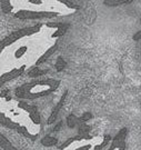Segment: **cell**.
Instances as JSON below:
<instances>
[{
    "mask_svg": "<svg viewBox=\"0 0 141 150\" xmlns=\"http://www.w3.org/2000/svg\"><path fill=\"white\" fill-rule=\"evenodd\" d=\"M60 86V80L58 79H52V78H47L42 80L32 81L28 82L22 86L18 87L15 91L16 96L20 99H28V100H33L37 98L46 97L56 91Z\"/></svg>",
    "mask_w": 141,
    "mask_h": 150,
    "instance_id": "cell-1",
    "label": "cell"
},
{
    "mask_svg": "<svg viewBox=\"0 0 141 150\" xmlns=\"http://www.w3.org/2000/svg\"><path fill=\"white\" fill-rule=\"evenodd\" d=\"M41 28V25L38 23L36 26H31V27H27V28H22V29H19V30H16V31L11 32L10 35H8L7 37H5L1 41H0V54L2 52V50L12 45L13 42L18 41L19 39H21L23 37H27V36H31L33 33H37V32L40 30Z\"/></svg>",
    "mask_w": 141,
    "mask_h": 150,
    "instance_id": "cell-2",
    "label": "cell"
},
{
    "mask_svg": "<svg viewBox=\"0 0 141 150\" xmlns=\"http://www.w3.org/2000/svg\"><path fill=\"white\" fill-rule=\"evenodd\" d=\"M58 12H50V11H29L20 10L15 13V17L18 19H42V18H52L58 16Z\"/></svg>",
    "mask_w": 141,
    "mask_h": 150,
    "instance_id": "cell-3",
    "label": "cell"
},
{
    "mask_svg": "<svg viewBox=\"0 0 141 150\" xmlns=\"http://www.w3.org/2000/svg\"><path fill=\"white\" fill-rule=\"evenodd\" d=\"M128 134V129L122 128L120 129V131L114 137V139L111 140V146L109 147L108 150H125V138Z\"/></svg>",
    "mask_w": 141,
    "mask_h": 150,
    "instance_id": "cell-4",
    "label": "cell"
},
{
    "mask_svg": "<svg viewBox=\"0 0 141 150\" xmlns=\"http://www.w3.org/2000/svg\"><path fill=\"white\" fill-rule=\"evenodd\" d=\"M18 107L26 110L28 113H29V118L31 119V121L36 125H40L41 122V117H40V113H39L38 109L36 106L33 105H28L27 102L25 101H20L18 103Z\"/></svg>",
    "mask_w": 141,
    "mask_h": 150,
    "instance_id": "cell-5",
    "label": "cell"
},
{
    "mask_svg": "<svg viewBox=\"0 0 141 150\" xmlns=\"http://www.w3.org/2000/svg\"><path fill=\"white\" fill-rule=\"evenodd\" d=\"M25 70H26V66L25 64H22L21 67H19V68H15V69L10 70V71H8V72H6L4 75L0 76V88L4 86L5 83H7L8 81H11L13 80V79H16L18 77H20V76L25 72Z\"/></svg>",
    "mask_w": 141,
    "mask_h": 150,
    "instance_id": "cell-6",
    "label": "cell"
},
{
    "mask_svg": "<svg viewBox=\"0 0 141 150\" xmlns=\"http://www.w3.org/2000/svg\"><path fill=\"white\" fill-rule=\"evenodd\" d=\"M67 96H68V91H65L63 96L60 98V100L58 101V103H57V105H56V106L54 107V109H52V111H51V115L49 116L48 120H47V123H48V125H52V123H54V121L57 120V117H58V115H59L60 110H61V108H62L63 103H65Z\"/></svg>",
    "mask_w": 141,
    "mask_h": 150,
    "instance_id": "cell-7",
    "label": "cell"
},
{
    "mask_svg": "<svg viewBox=\"0 0 141 150\" xmlns=\"http://www.w3.org/2000/svg\"><path fill=\"white\" fill-rule=\"evenodd\" d=\"M0 123L6 127V128L8 129H11V130H17V129L19 128V123L18 122H15V121H12L10 118H8V117H6L5 113L0 112Z\"/></svg>",
    "mask_w": 141,
    "mask_h": 150,
    "instance_id": "cell-8",
    "label": "cell"
},
{
    "mask_svg": "<svg viewBox=\"0 0 141 150\" xmlns=\"http://www.w3.org/2000/svg\"><path fill=\"white\" fill-rule=\"evenodd\" d=\"M57 48H58V42L54 43V46H52V47H50V48H49L48 50H47V51H46V52H44V54L41 56V57H39L38 60H37V62H36V67H38L39 64H44V61L48 59L49 57H50V56H51V54H54V51L57 50Z\"/></svg>",
    "mask_w": 141,
    "mask_h": 150,
    "instance_id": "cell-9",
    "label": "cell"
},
{
    "mask_svg": "<svg viewBox=\"0 0 141 150\" xmlns=\"http://www.w3.org/2000/svg\"><path fill=\"white\" fill-rule=\"evenodd\" d=\"M0 147L4 150H18L1 132H0Z\"/></svg>",
    "mask_w": 141,
    "mask_h": 150,
    "instance_id": "cell-10",
    "label": "cell"
},
{
    "mask_svg": "<svg viewBox=\"0 0 141 150\" xmlns=\"http://www.w3.org/2000/svg\"><path fill=\"white\" fill-rule=\"evenodd\" d=\"M80 122L81 121H80L79 117H77L76 115H73V113H71L67 117V125H68L69 128H75L76 126H79Z\"/></svg>",
    "mask_w": 141,
    "mask_h": 150,
    "instance_id": "cell-11",
    "label": "cell"
},
{
    "mask_svg": "<svg viewBox=\"0 0 141 150\" xmlns=\"http://www.w3.org/2000/svg\"><path fill=\"white\" fill-rule=\"evenodd\" d=\"M58 139L56 137H51V136H46L41 139V145L44 147H52V146L57 145Z\"/></svg>",
    "mask_w": 141,
    "mask_h": 150,
    "instance_id": "cell-12",
    "label": "cell"
},
{
    "mask_svg": "<svg viewBox=\"0 0 141 150\" xmlns=\"http://www.w3.org/2000/svg\"><path fill=\"white\" fill-rule=\"evenodd\" d=\"M18 134H22V136H25V137H27V138H29V139L31 140H36V138H37V134H31L29 131H28V129L25 127V126H19V128L16 130Z\"/></svg>",
    "mask_w": 141,
    "mask_h": 150,
    "instance_id": "cell-13",
    "label": "cell"
},
{
    "mask_svg": "<svg viewBox=\"0 0 141 150\" xmlns=\"http://www.w3.org/2000/svg\"><path fill=\"white\" fill-rule=\"evenodd\" d=\"M47 72H48V70H41V69H39L38 67H33L32 69L29 70L28 76L31 77V78H37V77H40V76H42V75H46Z\"/></svg>",
    "mask_w": 141,
    "mask_h": 150,
    "instance_id": "cell-14",
    "label": "cell"
},
{
    "mask_svg": "<svg viewBox=\"0 0 141 150\" xmlns=\"http://www.w3.org/2000/svg\"><path fill=\"white\" fill-rule=\"evenodd\" d=\"M0 7L4 13H10L12 11V5H11L10 0H0Z\"/></svg>",
    "mask_w": 141,
    "mask_h": 150,
    "instance_id": "cell-15",
    "label": "cell"
},
{
    "mask_svg": "<svg viewBox=\"0 0 141 150\" xmlns=\"http://www.w3.org/2000/svg\"><path fill=\"white\" fill-rule=\"evenodd\" d=\"M81 140H83V138H82L81 136H79V134H78V136H75V137H72V138H69V139H67L62 145L60 146L59 150L66 149V148H67L69 145H71L72 142H75V141H81Z\"/></svg>",
    "mask_w": 141,
    "mask_h": 150,
    "instance_id": "cell-16",
    "label": "cell"
},
{
    "mask_svg": "<svg viewBox=\"0 0 141 150\" xmlns=\"http://www.w3.org/2000/svg\"><path fill=\"white\" fill-rule=\"evenodd\" d=\"M90 130H91L90 126H88L86 122H80L79 128H78V134H79V136H87V134H89Z\"/></svg>",
    "mask_w": 141,
    "mask_h": 150,
    "instance_id": "cell-17",
    "label": "cell"
},
{
    "mask_svg": "<svg viewBox=\"0 0 141 150\" xmlns=\"http://www.w3.org/2000/svg\"><path fill=\"white\" fill-rule=\"evenodd\" d=\"M54 67H56V70L60 72V71H62V70L67 67V62H66L65 59H63L62 57H58V59H57V61H56Z\"/></svg>",
    "mask_w": 141,
    "mask_h": 150,
    "instance_id": "cell-18",
    "label": "cell"
},
{
    "mask_svg": "<svg viewBox=\"0 0 141 150\" xmlns=\"http://www.w3.org/2000/svg\"><path fill=\"white\" fill-rule=\"evenodd\" d=\"M27 50H28V48L26 47V46H22V47H20V48H18V50H17L16 52H15V57L16 58H21L23 54L27 52Z\"/></svg>",
    "mask_w": 141,
    "mask_h": 150,
    "instance_id": "cell-19",
    "label": "cell"
},
{
    "mask_svg": "<svg viewBox=\"0 0 141 150\" xmlns=\"http://www.w3.org/2000/svg\"><path fill=\"white\" fill-rule=\"evenodd\" d=\"M111 140V137L110 136H106L104 137V139H103V141H102V144L101 145H99V146H96L94 147V150H101V149H103L106 146L108 145V142Z\"/></svg>",
    "mask_w": 141,
    "mask_h": 150,
    "instance_id": "cell-20",
    "label": "cell"
},
{
    "mask_svg": "<svg viewBox=\"0 0 141 150\" xmlns=\"http://www.w3.org/2000/svg\"><path fill=\"white\" fill-rule=\"evenodd\" d=\"M92 118V115L90 112H85V113H82L81 116L79 117V119H80V121L81 122H87L89 119H91Z\"/></svg>",
    "mask_w": 141,
    "mask_h": 150,
    "instance_id": "cell-21",
    "label": "cell"
},
{
    "mask_svg": "<svg viewBox=\"0 0 141 150\" xmlns=\"http://www.w3.org/2000/svg\"><path fill=\"white\" fill-rule=\"evenodd\" d=\"M133 40H136V41H138V40H141V30L133 35Z\"/></svg>",
    "mask_w": 141,
    "mask_h": 150,
    "instance_id": "cell-22",
    "label": "cell"
},
{
    "mask_svg": "<svg viewBox=\"0 0 141 150\" xmlns=\"http://www.w3.org/2000/svg\"><path fill=\"white\" fill-rule=\"evenodd\" d=\"M116 1H117V0H104V5H107V6H116Z\"/></svg>",
    "mask_w": 141,
    "mask_h": 150,
    "instance_id": "cell-23",
    "label": "cell"
},
{
    "mask_svg": "<svg viewBox=\"0 0 141 150\" xmlns=\"http://www.w3.org/2000/svg\"><path fill=\"white\" fill-rule=\"evenodd\" d=\"M90 148H91V145L89 144V145L82 146V147H80V148H77L76 150H90Z\"/></svg>",
    "mask_w": 141,
    "mask_h": 150,
    "instance_id": "cell-24",
    "label": "cell"
},
{
    "mask_svg": "<svg viewBox=\"0 0 141 150\" xmlns=\"http://www.w3.org/2000/svg\"><path fill=\"white\" fill-rule=\"evenodd\" d=\"M61 127H62V121H60L59 123H57V126L54 128V132H57V131H59L60 129H61Z\"/></svg>",
    "mask_w": 141,
    "mask_h": 150,
    "instance_id": "cell-25",
    "label": "cell"
},
{
    "mask_svg": "<svg viewBox=\"0 0 141 150\" xmlns=\"http://www.w3.org/2000/svg\"><path fill=\"white\" fill-rule=\"evenodd\" d=\"M7 93H8V90H4L1 92V97H6L7 96Z\"/></svg>",
    "mask_w": 141,
    "mask_h": 150,
    "instance_id": "cell-26",
    "label": "cell"
},
{
    "mask_svg": "<svg viewBox=\"0 0 141 150\" xmlns=\"http://www.w3.org/2000/svg\"><path fill=\"white\" fill-rule=\"evenodd\" d=\"M133 0H125V5H127V4H131Z\"/></svg>",
    "mask_w": 141,
    "mask_h": 150,
    "instance_id": "cell-27",
    "label": "cell"
},
{
    "mask_svg": "<svg viewBox=\"0 0 141 150\" xmlns=\"http://www.w3.org/2000/svg\"><path fill=\"white\" fill-rule=\"evenodd\" d=\"M140 22H141V19H140Z\"/></svg>",
    "mask_w": 141,
    "mask_h": 150,
    "instance_id": "cell-28",
    "label": "cell"
}]
</instances>
